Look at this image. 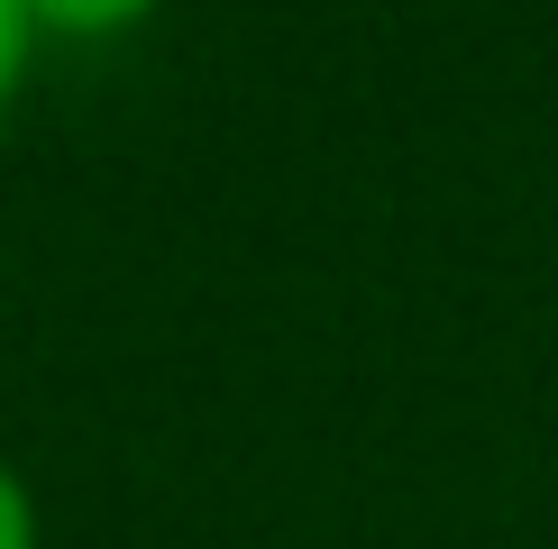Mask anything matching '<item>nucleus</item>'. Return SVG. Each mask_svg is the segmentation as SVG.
<instances>
[{
    "label": "nucleus",
    "mask_w": 558,
    "mask_h": 549,
    "mask_svg": "<svg viewBox=\"0 0 558 549\" xmlns=\"http://www.w3.org/2000/svg\"><path fill=\"white\" fill-rule=\"evenodd\" d=\"M0 549H37V495L10 457H0Z\"/></svg>",
    "instance_id": "obj_3"
},
{
    "label": "nucleus",
    "mask_w": 558,
    "mask_h": 549,
    "mask_svg": "<svg viewBox=\"0 0 558 549\" xmlns=\"http://www.w3.org/2000/svg\"><path fill=\"white\" fill-rule=\"evenodd\" d=\"M28 56H37L28 19H19V0H0V120L19 110V83H28Z\"/></svg>",
    "instance_id": "obj_2"
},
{
    "label": "nucleus",
    "mask_w": 558,
    "mask_h": 549,
    "mask_svg": "<svg viewBox=\"0 0 558 549\" xmlns=\"http://www.w3.org/2000/svg\"><path fill=\"white\" fill-rule=\"evenodd\" d=\"M156 10H166V0H19L28 37H74V46L129 37V28H147Z\"/></svg>",
    "instance_id": "obj_1"
}]
</instances>
